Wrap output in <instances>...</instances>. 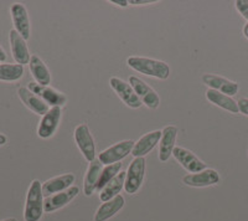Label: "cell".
Wrapping results in <instances>:
<instances>
[{
	"label": "cell",
	"mask_w": 248,
	"mask_h": 221,
	"mask_svg": "<svg viewBox=\"0 0 248 221\" xmlns=\"http://www.w3.org/2000/svg\"><path fill=\"white\" fill-rule=\"evenodd\" d=\"M123 206L124 198L122 195H117L116 198L108 200L98 207L96 215H94V221H107L108 219L116 215Z\"/></svg>",
	"instance_id": "23"
},
{
	"label": "cell",
	"mask_w": 248,
	"mask_h": 221,
	"mask_svg": "<svg viewBox=\"0 0 248 221\" xmlns=\"http://www.w3.org/2000/svg\"><path fill=\"white\" fill-rule=\"evenodd\" d=\"M110 87L116 91V94L118 95L119 98L123 101L128 107L130 108H139L141 106V101L137 94L134 92L132 86L129 83H127L123 79H118V77H112L109 79Z\"/></svg>",
	"instance_id": "8"
},
{
	"label": "cell",
	"mask_w": 248,
	"mask_h": 221,
	"mask_svg": "<svg viewBox=\"0 0 248 221\" xmlns=\"http://www.w3.org/2000/svg\"><path fill=\"white\" fill-rule=\"evenodd\" d=\"M237 105H238V110H240L241 113L248 116V98H241L237 102Z\"/></svg>",
	"instance_id": "28"
},
{
	"label": "cell",
	"mask_w": 248,
	"mask_h": 221,
	"mask_svg": "<svg viewBox=\"0 0 248 221\" xmlns=\"http://www.w3.org/2000/svg\"><path fill=\"white\" fill-rule=\"evenodd\" d=\"M75 141L77 143V147L81 150V153L86 158V160L92 162L96 157V147H94V141L90 132V128L87 125H79L75 129Z\"/></svg>",
	"instance_id": "7"
},
{
	"label": "cell",
	"mask_w": 248,
	"mask_h": 221,
	"mask_svg": "<svg viewBox=\"0 0 248 221\" xmlns=\"http://www.w3.org/2000/svg\"><path fill=\"white\" fill-rule=\"evenodd\" d=\"M122 169V163H114V164H109L106 165L101 172V175H99V180L98 184H97V191L101 193L102 189L108 184V183L112 180L114 176L117 175L118 173H121Z\"/></svg>",
	"instance_id": "26"
},
{
	"label": "cell",
	"mask_w": 248,
	"mask_h": 221,
	"mask_svg": "<svg viewBox=\"0 0 248 221\" xmlns=\"http://www.w3.org/2000/svg\"><path fill=\"white\" fill-rule=\"evenodd\" d=\"M17 94H19L20 99L23 101L24 105H25L29 110H32L34 113L40 114V116H45L48 112V110H50L47 103H46L45 101H43L39 96L32 94L29 88L20 87Z\"/></svg>",
	"instance_id": "17"
},
{
	"label": "cell",
	"mask_w": 248,
	"mask_h": 221,
	"mask_svg": "<svg viewBox=\"0 0 248 221\" xmlns=\"http://www.w3.org/2000/svg\"><path fill=\"white\" fill-rule=\"evenodd\" d=\"M43 184L39 180H34L29 188L28 196H26L25 221H39L44 214V200H43Z\"/></svg>",
	"instance_id": "2"
},
{
	"label": "cell",
	"mask_w": 248,
	"mask_h": 221,
	"mask_svg": "<svg viewBox=\"0 0 248 221\" xmlns=\"http://www.w3.org/2000/svg\"><path fill=\"white\" fill-rule=\"evenodd\" d=\"M202 82L206 86H209L211 90H216V91L225 94L227 96H234L238 92V85L233 81L225 79V77L217 76V75L205 74L202 75Z\"/></svg>",
	"instance_id": "14"
},
{
	"label": "cell",
	"mask_w": 248,
	"mask_h": 221,
	"mask_svg": "<svg viewBox=\"0 0 248 221\" xmlns=\"http://www.w3.org/2000/svg\"><path fill=\"white\" fill-rule=\"evenodd\" d=\"M176 136H178V128L175 126H167L161 132V139L159 143V159L161 162H167L171 157L176 142Z\"/></svg>",
	"instance_id": "16"
},
{
	"label": "cell",
	"mask_w": 248,
	"mask_h": 221,
	"mask_svg": "<svg viewBox=\"0 0 248 221\" xmlns=\"http://www.w3.org/2000/svg\"><path fill=\"white\" fill-rule=\"evenodd\" d=\"M9 40H10V46H12L13 57L19 65H25V63H30V52H29L28 45H26V40L19 34V32L13 29L10 30L9 34Z\"/></svg>",
	"instance_id": "13"
},
{
	"label": "cell",
	"mask_w": 248,
	"mask_h": 221,
	"mask_svg": "<svg viewBox=\"0 0 248 221\" xmlns=\"http://www.w3.org/2000/svg\"><path fill=\"white\" fill-rule=\"evenodd\" d=\"M129 85L132 86L134 92L137 94V96L140 98L141 102L147 106L150 110H156L160 105V97L156 92L150 87L149 85L141 81L140 79L136 76L129 77Z\"/></svg>",
	"instance_id": "4"
},
{
	"label": "cell",
	"mask_w": 248,
	"mask_h": 221,
	"mask_svg": "<svg viewBox=\"0 0 248 221\" xmlns=\"http://www.w3.org/2000/svg\"><path fill=\"white\" fill-rule=\"evenodd\" d=\"M127 63L133 70L147 76L155 77L159 79H167L170 76V67L167 63L159 60L148 59V57H129Z\"/></svg>",
	"instance_id": "1"
},
{
	"label": "cell",
	"mask_w": 248,
	"mask_h": 221,
	"mask_svg": "<svg viewBox=\"0 0 248 221\" xmlns=\"http://www.w3.org/2000/svg\"><path fill=\"white\" fill-rule=\"evenodd\" d=\"M243 34H245V36L248 39V23L246 24L245 28H243Z\"/></svg>",
	"instance_id": "33"
},
{
	"label": "cell",
	"mask_w": 248,
	"mask_h": 221,
	"mask_svg": "<svg viewBox=\"0 0 248 221\" xmlns=\"http://www.w3.org/2000/svg\"><path fill=\"white\" fill-rule=\"evenodd\" d=\"M174 158L190 173H199L206 169V164L192 153L191 150L183 147H175L172 150Z\"/></svg>",
	"instance_id": "9"
},
{
	"label": "cell",
	"mask_w": 248,
	"mask_h": 221,
	"mask_svg": "<svg viewBox=\"0 0 248 221\" xmlns=\"http://www.w3.org/2000/svg\"><path fill=\"white\" fill-rule=\"evenodd\" d=\"M75 182L74 174H63V175L55 176L52 179H48L47 182L43 184V194L44 196H51V194L60 193L63 190L72 187V183Z\"/></svg>",
	"instance_id": "19"
},
{
	"label": "cell",
	"mask_w": 248,
	"mask_h": 221,
	"mask_svg": "<svg viewBox=\"0 0 248 221\" xmlns=\"http://www.w3.org/2000/svg\"><path fill=\"white\" fill-rule=\"evenodd\" d=\"M128 3L132 4V5H147V4H154L156 1H154V0H130Z\"/></svg>",
	"instance_id": "29"
},
{
	"label": "cell",
	"mask_w": 248,
	"mask_h": 221,
	"mask_svg": "<svg viewBox=\"0 0 248 221\" xmlns=\"http://www.w3.org/2000/svg\"><path fill=\"white\" fill-rule=\"evenodd\" d=\"M125 175H127V172H121V173L117 174V175L114 176L103 189H102V191L99 193V199H101L102 203L112 200L113 198H116L117 195H119L122 188H124Z\"/></svg>",
	"instance_id": "24"
},
{
	"label": "cell",
	"mask_w": 248,
	"mask_h": 221,
	"mask_svg": "<svg viewBox=\"0 0 248 221\" xmlns=\"http://www.w3.org/2000/svg\"><path fill=\"white\" fill-rule=\"evenodd\" d=\"M6 60V54L4 51V48L0 46V61H5Z\"/></svg>",
	"instance_id": "31"
},
{
	"label": "cell",
	"mask_w": 248,
	"mask_h": 221,
	"mask_svg": "<svg viewBox=\"0 0 248 221\" xmlns=\"http://www.w3.org/2000/svg\"><path fill=\"white\" fill-rule=\"evenodd\" d=\"M79 188L78 187H71L68 189L60 191V193L55 194L52 196L46 198L44 202V211L45 213H52L55 210H59L61 207L66 206L68 203H71L78 195Z\"/></svg>",
	"instance_id": "10"
},
{
	"label": "cell",
	"mask_w": 248,
	"mask_h": 221,
	"mask_svg": "<svg viewBox=\"0 0 248 221\" xmlns=\"http://www.w3.org/2000/svg\"><path fill=\"white\" fill-rule=\"evenodd\" d=\"M6 141H8V139H6V137L4 136V134L0 133V145H4V144H5Z\"/></svg>",
	"instance_id": "32"
},
{
	"label": "cell",
	"mask_w": 248,
	"mask_h": 221,
	"mask_svg": "<svg viewBox=\"0 0 248 221\" xmlns=\"http://www.w3.org/2000/svg\"><path fill=\"white\" fill-rule=\"evenodd\" d=\"M10 12H12L15 30L24 37V40H29L30 37V20H29L26 8L23 4L15 3L12 5Z\"/></svg>",
	"instance_id": "15"
},
{
	"label": "cell",
	"mask_w": 248,
	"mask_h": 221,
	"mask_svg": "<svg viewBox=\"0 0 248 221\" xmlns=\"http://www.w3.org/2000/svg\"><path fill=\"white\" fill-rule=\"evenodd\" d=\"M220 182V175L215 169H207L206 168L202 172L199 173L187 174L183 178V183L187 187L194 188H205L211 187Z\"/></svg>",
	"instance_id": "11"
},
{
	"label": "cell",
	"mask_w": 248,
	"mask_h": 221,
	"mask_svg": "<svg viewBox=\"0 0 248 221\" xmlns=\"http://www.w3.org/2000/svg\"><path fill=\"white\" fill-rule=\"evenodd\" d=\"M112 4H116V5H119V6H127L128 1H125V0H123V1H121V0H113V1H110Z\"/></svg>",
	"instance_id": "30"
},
{
	"label": "cell",
	"mask_w": 248,
	"mask_h": 221,
	"mask_svg": "<svg viewBox=\"0 0 248 221\" xmlns=\"http://www.w3.org/2000/svg\"><path fill=\"white\" fill-rule=\"evenodd\" d=\"M60 119H61V107H52L48 110L47 113L43 116V119L40 121L37 134L40 138L47 139L54 136L59 127Z\"/></svg>",
	"instance_id": "12"
},
{
	"label": "cell",
	"mask_w": 248,
	"mask_h": 221,
	"mask_svg": "<svg viewBox=\"0 0 248 221\" xmlns=\"http://www.w3.org/2000/svg\"><path fill=\"white\" fill-rule=\"evenodd\" d=\"M24 66L19 63L0 65V81H17L23 77Z\"/></svg>",
	"instance_id": "25"
},
{
	"label": "cell",
	"mask_w": 248,
	"mask_h": 221,
	"mask_svg": "<svg viewBox=\"0 0 248 221\" xmlns=\"http://www.w3.org/2000/svg\"><path fill=\"white\" fill-rule=\"evenodd\" d=\"M3 221H16V219L10 218V219H5V220H3Z\"/></svg>",
	"instance_id": "34"
},
{
	"label": "cell",
	"mask_w": 248,
	"mask_h": 221,
	"mask_svg": "<svg viewBox=\"0 0 248 221\" xmlns=\"http://www.w3.org/2000/svg\"><path fill=\"white\" fill-rule=\"evenodd\" d=\"M206 98L209 99L211 103H214L215 106H217V107L222 108L225 110H229L231 113H238L240 112L238 105H237V102L232 97L227 96L225 94H221V92L216 91V90L209 88L207 92H206Z\"/></svg>",
	"instance_id": "22"
},
{
	"label": "cell",
	"mask_w": 248,
	"mask_h": 221,
	"mask_svg": "<svg viewBox=\"0 0 248 221\" xmlns=\"http://www.w3.org/2000/svg\"><path fill=\"white\" fill-rule=\"evenodd\" d=\"M28 88L32 94L39 96L48 106H52V107H62L67 102V97L65 94L56 91L55 88L50 87V86L40 85L37 82H30Z\"/></svg>",
	"instance_id": "6"
},
{
	"label": "cell",
	"mask_w": 248,
	"mask_h": 221,
	"mask_svg": "<svg viewBox=\"0 0 248 221\" xmlns=\"http://www.w3.org/2000/svg\"><path fill=\"white\" fill-rule=\"evenodd\" d=\"M29 67H30L31 75L35 79V82L40 83V85L48 86V83L51 82V75L47 66L45 65L43 60L36 56V55H32L30 59V63H29Z\"/></svg>",
	"instance_id": "21"
},
{
	"label": "cell",
	"mask_w": 248,
	"mask_h": 221,
	"mask_svg": "<svg viewBox=\"0 0 248 221\" xmlns=\"http://www.w3.org/2000/svg\"><path fill=\"white\" fill-rule=\"evenodd\" d=\"M160 139L161 130H154V132L147 133L145 136L139 138L138 142H136L134 148L132 150V154L136 158H144V157L149 153L150 150L154 149L155 145L160 142Z\"/></svg>",
	"instance_id": "18"
},
{
	"label": "cell",
	"mask_w": 248,
	"mask_h": 221,
	"mask_svg": "<svg viewBox=\"0 0 248 221\" xmlns=\"http://www.w3.org/2000/svg\"><path fill=\"white\" fill-rule=\"evenodd\" d=\"M134 144H136V142H133V141H130V139L117 143V144L112 145V147L103 150V152L99 154L98 157L99 162H101L102 164H106V165L119 163L122 159H124L128 154L132 153Z\"/></svg>",
	"instance_id": "5"
},
{
	"label": "cell",
	"mask_w": 248,
	"mask_h": 221,
	"mask_svg": "<svg viewBox=\"0 0 248 221\" xmlns=\"http://www.w3.org/2000/svg\"><path fill=\"white\" fill-rule=\"evenodd\" d=\"M102 172V163L99 162V159H94L90 163L87 169V173L85 175V184H83V193L85 195L91 196L94 190L97 189V184H98L99 175Z\"/></svg>",
	"instance_id": "20"
},
{
	"label": "cell",
	"mask_w": 248,
	"mask_h": 221,
	"mask_svg": "<svg viewBox=\"0 0 248 221\" xmlns=\"http://www.w3.org/2000/svg\"><path fill=\"white\" fill-rule=\"evenodd\" d=\"M234 4L240 14L248 21V0H237Z\"/></svg>",
	"instance_id": "27"
},
{
	"label": "cell",
	"mask_w": 248,
	"mask_h": 221,
	"mask_svg": "<svg viewBox=\"0 0 248 221\" xmlns=\"http://www.w3.org/2000/svg\"><path fill=\"white\" fill-rule=\"evenodd\" d=\"M145 175V159L136 158L129 164L125 175L124 189L128 194H134L140 189Z\"/></svg>",
	"instance_id": "3"
}]
</instances>
